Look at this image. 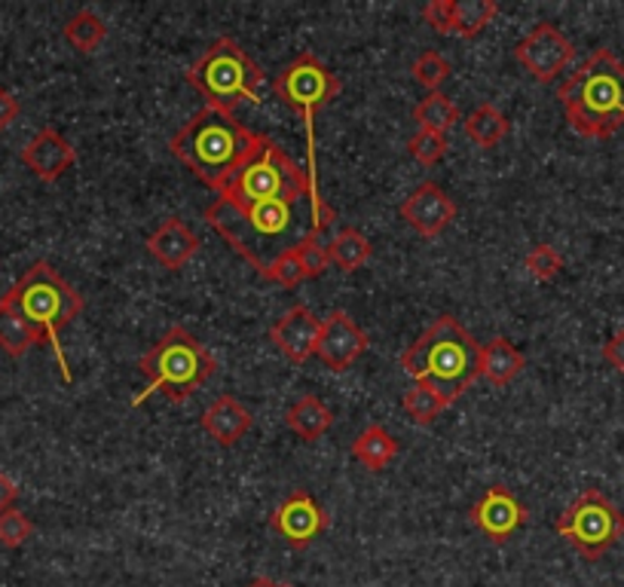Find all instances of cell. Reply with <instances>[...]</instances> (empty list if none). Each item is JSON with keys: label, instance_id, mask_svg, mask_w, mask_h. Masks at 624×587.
I'll use <instances>...</instances> for the list:
<instances>
[{"label": "cell", "instance_id": "d6a6232c", "mask_svg": "<svg viewBox=\"0 0 624 587\" xmlns=\"http://www.w3.org/2000/svg\"><path fill=\"white\" fill-rule=\"evenodd\" d=\"M35 533V523L28 521L18 508L0 511V545L3 548H22Z\"/></svg>", "mask_w": 624, "mask_h": 587}, {"label": "cell", "instance_id": "8992f818", "mask_svg": "<svg viewBox=\"0 0 624 587\" xmlns=\"http://www.w3.org/2000/svg\"><path fill=\"white\" fill-rule=\"evenodd\" d=\"M218 196L245 208L260 202H301L321 193L309 181V171L297 166L270 135H257L252 153L239 163Z\"/></svg>", "mask_w": 624, "mask_h": 587}, {"label": "cell", "instance_id": "4fadbf2b", "mask_svg": "<svg viewBox=\"0 0 624 587\" xmlns=\"http://www.w3.org/2000/svg\"><path fill=\"white\" fill-rule=\"evenodd\" d=\"M368 334L349 319V312L343 309H334L328 319H321V336L319 346H316V355L324 361V368L334 370V373H343L349 370L365 355L368 349Z\"/></svg>", "mask_w": 624, "mask_h": 587}, {"label": "cell", "instance_id": "8fae6325", "mask_svg": "<svg viewBox=\"0 0 624 587\" xmlns=\"http://www.w3.org/2000/svg\"><path fill=\"white\" fill-rule=\"evenodd\" d=\"M514 59L521 62L526 74L539 84H555L557 77L570 67L575 59L573 40L551 22H539L530 34H523L514 47Z\"/></svg>", "mask_w": 624, "mask_h": 587}, {"label": "cell", "instance_id": "d6986e66", "mask_svg": "<svg viewBox=\"0 0 624 587\" xmlns=\"http://www.w3.org/2000/svg\"><path fill=\"white\" fill-rule=\"evenodd\" d=\"M252 410L245 404H239L233 395H220L215 401L205 407L203 413V429L205 435L215 437L220 447H233L237 441L249 435L252 429Z\"/></svg>", "mask_w": 624, "mask_h": 587}, {"label": "cell", "instance_id": "d4e9b609", "mask_svg": "<svg viewBox=\"0 0 624 587\" xmlns=\"http://www.w3.org/2000/svg\"><path fill=\"white\" fill-rule=\"evenodd\" d=\"M37 343H43V340H40L35 328L22 319L13 306H7V303L0 301V349L7 355H13V358H22Z\"/></svg>", "mask_w": 624, "mask_h": 587}, {"label": "cell", "instance_id": "6da1fadb", "mask_svg": "<svg viewBox=\"0 0 624 587\" xmlns=\"http://www.w3.org/2000/svg\"><path fill=\"white\" fill-rule=\"evenodd\" d=\"M205 220L230 242L233 252L242 254L257 272H264L282 254L297 252L304 242L319 239L331 227L334 208L321 196H306L301 202H260L245 208L218 196L205 208Z\"/></svg>", "mask_w": 624, "mask_h": 587}, {"label": "cell", "instance_id": "7c38bea8", "mask_svg": "<svg viewBox=\"0 0 624 587\" xmlns=\"http://www.w3.org/2000/svg\"><path fill=\"white\" fill-rule=\"evenodd\" d=\"M328 523H331L328 511L306 489H294L270 514L272 533L282 538L288 548H297V551L309 548L328 529Z\"/></svg>", "mask_w": 624, "mask_h": 587}, {"label": "cell", "instance_id": "3957f363", "mask_svg": "<svg viewBox=\"0 0 624 587\" xmlns=\"http://www.w3.org/2000/svg\"><path fill=\"white\" fill-rule=\"evenodd\" d=\"M254 141L257 132L245 129L237 117L203 107L175 132L169 148L205 187L220 193L239 163L252 153Z\"/></svg>", "mask_w": 624, "mask_h": 587}, {"label": "cell", "instance_id": "e0dca14e", "mask_svg": "<svg viewBox=\"0 0 624 587\" xmlns=\"http://www.w3.org/2000/svg\"><path fill=\"white\" fill-rule=\"evenodd\" d=\"M22 163L31 168V175L43 184H55L77 163V151L71 148L68 138H62L55 129H40L22 148Z\"/></svg>", "mask_w": 624, "mask_h": 587}, {"label": "cell", "instance_id": "44dd1931", "mask_svg": "<svg viewBox=\"0 0 624 587\" xmlns=\"http://www.w3.org/2000/svg\"><path fill=\"white\" fill-rule=\"evenodd\" d=\"M398 454H402L398 441L389 435L383 425H368L353 441V456L371 471H383L386 465H392L398 459Z\"/></svg>", "mask_w": 624, "mask_h": 587}, {"label": "cell", "instance_id": "603a6c76", "mask_svg": "<svg viewBox=\"0 0 624 587\" xmlns=\"http://www.w3.org/2000/svg\"><path fill=\"white\" fill-rule=\"evenodd\" d=\"M496 0H454L450 3V34L472 40L496 18Z\"/></svg>", "mask_w": 624, "mask_h": 587}, {"label": "cell", "instance_id": "5b68a950", "mask_svg": "<svg viewBox=\"0 0 624 587\" xmlns=\"http://www.w3.org/2000/svg\"><path fill=\"white\" fill-rule=\"evenodd\" d=\"M0 301L7 303V306H13L18 316L40 334V340L50 343L52 353H55V361H59L62 383L71 386L74 373L68 368V358H65L59 334H62L65 324H71L84 312V297L52 269V264L37 260L35 267L28 269Z\"/></svg>", "mask_w": 624, "mask_h": 587}, {"label": "cell", "instance_id": "8d00e7d4", "mask_svg": "<svg viewBox=\"0 0 624 587\" xmlns=\"http://www.w3.org/2000/svg\"><path fill=\"white\" fill-rule=\"evenodd\" d=\"M18 99L7 89V86H0V132H7L13 123H16V117H18Z\"/></svg>", "mask_w": 624, "mask_h": 587}, {"label": "cell", "instance_id": "484cf974", "mask_svg": "<svg viewBox=\"0 0 624 587\" xmlns=\"http://www.w3.org/2000/svg\"><path fill=\"white\" fill-rule=\"evenodd\" d=\"M511 129L508 117L496 104H477L472 114L466 117V135L472 138L477 148H493L499 144Z\"/></svg>", "mask_w": 624, "mask_h": 587}, {"label": "cell", "instance_id": "2e32d148", "mask_svg": "<svg viewBox=\"0 0 624 587\" xmlns=\"http://www.w3.org/2000/svg\"><path fill=\"white\" fill-rule=\"evenodd\" d=\"M321 336V319L313 316V309L306 306H294L288 309L282 319L270 328V340L276 343V349L285 355L288 361L301 365L309 355H316Z\"/></svg>", "mask_w": 624, "mask_h": 587}, {"label": "cell", "instance_id": "83f0119b", "mask_svg": "<svg viewBox=\"0 0 624 587\" xmlns=\"http://www.w3.org/2000/svg\"><path fill=\"white\" fill-rule=\"evenodd\" d=\"M413 119L420 123V129L444 135L459 123V107H456L454 99H447L444 92H429V95L413 107Z\"/></svg>", "mask_w": 624, "mask_h": 587}, {"label": "cell", "instance_id": "f1b7e54d", "mask_svg": "<svg viewBox=\"0 0 624 587\" xmlns=\"http://www.w3.org/2000/svg\"><path fill=\"white\" fill-rule=\"evenodd\" d=\"M402 407H405V413L410 417V420L417 422V425H429V422H435L450 407V404L444 401V398H438L432 388L425 386H417L407 388L405 398H402Z\"/></svg>", "mask_w": 624, "mask_h": 587}, {"label": "cell", "instance_id": "52a82bcc", "mask_svg": "<svg viewBox=\"0 0 624 587\" xmlns=\"http://www.w3.org/2000/svg\"><path fill=\"white\" fill-rule=\"evenodd\" d=\"M138 370L148 377V386L132 398V407H141L153 395L181 404L205 386V380L218 370V361L200 343V336L187 328H171L151 353L138 358Z\"/></svg>", "mask_w": 624, "mask_h": 587}, {"label": "cell", "instance_id": "60d3db41", "mask_svg": "<svg viewBox=\"0 0 624 587\" xmlns=\"http://www.w3.org/2000/svg\"><path fill=\"white\" fill-rule=\"evenodd\" d=\"M279 587H294V585H279Z\"/></svg>", "mask_w": 624, "mask_h": 587}, {"label": "cell", "instance_id": "f35d334b", "mask_svg": "<svg viewBox=\"0 0 624 587\" xmlns=\"http://www.w3.org/2000/svg\"><path fill=\"white\" fill-rule=\"evenodd\" d=\"M18 499V487L16 481L10 477V474H3L0 471V511H10Z\"/></svg>", "mask_w": 624, "mask_h": 587}, {"label": "cell", "instance_id": "4316f807", "mask_svg": "<svg viewBox=\"0 0 624 587\" xmlns=\"http://www.w3.org/2000/svg\"><path fill=\"white\" fill-rule=\"evenodd\" d=\"M65 40H68L71 47L77 52H95L104 43V37H107V25H104L102 16H95L92 10H80V13H74V16L65 22Z\"/></svg>", "mask_w": 624, "mask_h": 587}, {"label": "cell", "instance_id": "9c48e42d", "mask_svg": "<svg viewBox=\"0 0 624 587\" xmlns=\"http://www.w3.org/2000/svg\"><path fill=\"white\" fill-rule=\"evenodd\" d=\"M272 89H276V99L304 117L306 144H309L306 148L309 151V181L319 190V178H316V123L313 119L328 101L338 99L343 84H340L338 74H331L313 52H301L291 65L279 71Z\"/></svg>", "mask_w": 624, "mask_h": 587}, {"label": "cell", "instance_id": "ab89813d", "mask_svg": "<svg viewBox=\"0 0 624 587\" xmlns=\"http://www.w3.org/2000/svg\"><path fill=\"white\" fill-rule=\"evenodd\" d=\"M249 587H279V582H272V578H254Z\"/></svg>", "mask_w": 624, "mask_h": 587}, {"label": "cell", "instance_id": "836d02e7", "mask_svg": "<svg viewBox=\"0 0 624 587\" xmlns=\"http://www.w3.org/2000/svg\"><path fill=\"white\" fill-rule=\"evenodd\" d=\"M526 272L536 279V282H551L557 272L563 269V257L551 248V245H536L533 252L526 254Z\"/></svg>", "mask_w": 624, "mask_h": 587}, {"label": "cell", "instance_id": "ba28073f", "mask_svg": "<svg viewBox=\"0 0 624 587\" xmlns=\"http://www.w3.org/2000/svg\"><path fill=\"white\" fill-rule=\"evenodd\" d=\"M190 86L200 89L205 107L230 114L239 104H260V89H264V71L254 65L252 55L239 47L233 37H218L203 59L184 74Z\"/></svg>", "mask_w": 624, "mask_h": 587}, {"label": "cell", "instance_id": "277c9868", "mask_svg": "<svg viewBox=\"0 0 624 587\" xmlns=\"http://www.w3.org/2000/svg\"><path fill=\"white\" fill-rule=\"evenodd\" d=\"M557 99L582 138H612L624 126V65L609 50H594Z\"/></svg>", "mask_w": 624, "mask_h": 587}, {"label": "cell", "instance_id": "ac0fdd59", "mask_svg": "<svg viewBox=\"0 0 624 587\" xmlns=\"http://www.w3.org/2000/svg\"><path fill=\"white\" fill-rule=\"evenodd\" d=\"M148 252L166 269H181L187 260L200 254V235L193 233L181 218H166L151 235H148Z\"/></svg>", "mask_w": 624, "mask_h": 587}, {"label": "cell", "instance_id": "7a4b0ae2", "mask_svg": "<svg viewBox=\"0 0 624 587\" xmlns=\"http://www.w3.org/2000/svg\"><path fill=\"white\" fill-rule=\"evenodd\" d=\"M402 368L454 404L481 377V343L454 316H441L402 353Z\"/></svg>", "mask_w": 624, "mask_h": 587}, {"label": "cell", "instance_id": "5bb4252c", "mask_svg": "<svg viewBox=\"0 0 624 587\" xmlns=\"http://www.w3.org/2000/svg\"><path fill=\"white\" fill-rule=\"evenodd\" d=\"M469 518L477 526V533H484L489 541L506 545L508 538L514 536L518 529L526 526L530 514L506 487H489L477 502L472 505Z\"/></svg>", "mask_w": 624, "mask_h": 587}, {"label": "cell", "instance_id": "f546056e", "mask_svg": "<svg viewBox=\"0 0 624 587\" xmlns=\"http://www.w3.org/2000/svg\"><path fill=\"white\" fill-rule=\"evenodd\" d=\"M413 77H417V84H422L429 92H441V86L447 84V77H450V62L435 50H425L413 62Z\"/></svg>", "mask_w": 624, "mask_h": 587}, {"label": "cell", "instance_id": "4dcf8cb0", "mask_svg": "<svg viewBox=\"0 0 624 587\" xmlns=\"http://www.w3.org/2000/svg\"><path fill=\"white\" fill-rule=\"evenodd\" d=\"M407 153L420 163V166H438L441 159L447 156V138L438 132H429V129H420L407 141Z\"/></svg>", "mask_w": 624, "mask_h": 587}, {"label": "cell", "instance_id": "30bf717a", "mask_svg": "<svg viewBox=\"0 0 624 587\" xmlns=\"http://www.w3.org/2000/svg\"><path fill=\"white\" fill-rule=\"evenodd\" d=\"M555 529L588 560H600L624 536V514L600 489H585L560 518Z\"/></svg>", "mask_w": 624, "mask_h": 587}, {"label": "cell", "instance_id": "cb8c5ba5", "mask_svg": "<svg viewBox=\"0 0 624 587\" xmlns=\"http://www.w3.org/2000/svg\"><path fill=\"white\" fill-rule=\"evenodd\" d=\"M373 245L368 235H361L353 227H346V230H340L334 239H331V245H328V260L334 264L343 272H355V269H361L368 260H371Z\"/></svg>", "mask_w": 624, "mask_h": 587}, {"label": "cell", "instance_id": "7402d4cb", "mask_svg": "<svg viewBox=\"0 0 624 587\" xmlns=\"http://www.w3.org/2000/svg\"><path fill=\"white\" fill-rule=\"evenodd\" d=\"M334 422V413L328 410V404L316 395H304L297 404H291L285 413V425L291 432L304 437V441H319Z\"/></svg>", "mask_w": 624, "mask_h": 587}, {"label": "cell", "instance_id": "74e56055", "mask_svg": "<svg viewBox=\"0 0 624 587\" xmlns=\"http://www.w3.org/2000/svg\"><path fill=\"white\" fill-rule=\"evenodd\" d=\"M603 358L612 368L624 373V331H615V334L609 336V343L603 346Z\"/></svg>", "mask_w": 624, "mask_h": 587}, {"label": "cell", "instance_id": "ffe728a7", "mask_svg": "<svg viewBox=\"0 0 624 587\" xmlns=\"http://www.w3.org/2000/svg\"><path fill=\"white\" fill-rule=\"evenodd\" d=\"M523 368H526V358L514 343H508L506 336H493L487 346L481 349V377L493 386L514 383Z\"/></svg>", "mask_w": 624, "mask_h": 587}, {"label": "cell", "instance_id": "d590c367", "mask_svg": "<svg viewBox=\"0 0 624 587\" xmlns=\"http://www.w3.org/2000/svg\"><path fill=\"white\" fill-rule=\"evenodd\" d=\"M450 3H454V0H429V3L422 7L425 25H432L438 34H450Z\"/></svg>", "mask_w": 624, "mask_h": 587}, {"label": "cell", "instance_id": "9a60e30c", "mask_svg": "<svg viewBox=\"0 0 624 587\" xmlns=\"http://www.w3.org/2000/svg\"><path fill=\"white\" fill-rule=\"evenodd\" d=\"M398 212H402V220H407L417 233L425 235V239H435L454 224L456 202L444 193V187H438L435 181H425L402 202Z\"/></svg>", "mask_w": 624, "mask_h": 587}, {"label": "cell", "instance_id": "e575fe53", "mask_svg": "<svg viewBox=\"0 0 624 587\" xmlns=\"http://www.w3.org/2000/svg\"><path fill=\"white\" fill-rule=\"evenodd\" d=\"M297 257H301V264H304L306 279H319L321 272L331 267V260H328V245H321L319 239L304 242V245L297 248Z\"/></svg>", "mask_w": 624, "mask_h": 587}, {"label": "cell", "instance_id": "1f68e13d", "mask_svg": "<svg viewBox=\"0 0 624 587\" xmlns=\"http://www.w3.org/2000/svg\"><path fill=\"white\" fill-rule=\"evenodd\" d=\"M267 282H272V285H282V288H297L301 282H306V269L304 264H301V257H297V252L291 254H282L279 260H272L270 267L260 272Z\"/></svg>", "mask_w": 624, "mask_h": 587}]
</instances>
